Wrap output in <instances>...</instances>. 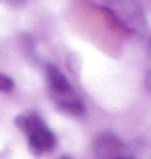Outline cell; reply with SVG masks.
<instances>
[{
	"label": "cell",
	"instance_id": "cell-1",
	"mask_svg": "<svg viewBox=\"0 0 151 159\" xmlns=\"http://www.w3.org/2000/svg\"><path fill=\"white\" fill-rule=\"evenodd\" d=\"M16 127H20L28 136L31 149L34 153H46L55 146V135L47 128L44 120L36 112H28L23 115H18L15 119Z\"/></svg>",
	"mask_w": 151,
	"mask_h": 159
},
{
	"label": "cell",
	"instance_id": "cell-2",
	"mask_svg": "<svg viewBox=\"0 0 151 159\" xmlns=\"http://www.w3.org/2000/svg\"><path fill=\"white\" fill-rule=\"evenodd\" d=\"M122 148V143L117 135L112 132H103L99 133L94 141H93V151L98 159H116L119 157V151Z\"/></svg>",
	"mask_w": 151,
	"mask_h": 159
},
{
	"label": "cell",
	"instance_id": "cell-3",
	"mask_svg": "<svg viewBox=\"0 0 151 159\" xmlns=\"http://www.w3.org/2000/svg\"><path fill=\"white\" fill-rule=\"evenodd\" d=\"M46 71H47V80L50 86V96H62V94L75 93L73 88H71V83L55 65H47Z\"/></svg>",
	"mask_w": 151,
	"mask_h": 159
},
{
	"label": "cell",
	"instance_id": "cell-4",
	"mask_svg": "<svg viewBox=\"0 0 151 159\" xmlns=\"http://www.w3.org/2000/svg\"><path fill=\"white\" fill-rule=\"evenodd\" d=\"M54 102L60 107L62 111L73 115H83L86 112V107L83 101L76 96V93H70V94H62V96H52Z\"/></svg>",
	"mask_w": 151,
	"mask_h": 159
},
{
	"label": "cell",
	"instance_id": "cell-5",
	"mask_svg": "<svg viewBox=\"0 0 151 159\" xmlns=\"http://www.w3.org/2000/svg\"><path fill=\"white\" fill-rule=\"evenodd\" d=\"M13 86H15V83H13V80L10 76L0 73V91L2 93H10L13 89Z\"/></svg>",
	"mask_w": 151,
	"mask_h": 159
},
{
	"label": "cell",
	"instance_id": "cell-6",
	"mask_svg": "<svg viewBox=\"0 0 151 159\" xmlns=\"http://www.w3.org/2000/svg\"><path fill=\"white\" fill-rule=\"evenodd\" d=\"M116 159H130V157H120V156H119V157H116Z\"/></svg>",
	"mask_w": 151,
	"mask_h": 159
},
{
	"label": "cell",
	"instance_id": "cell-7",
	"mask_svg": "<svg viewBox=\"0 0 151 159\" xmlns=\"http://www.w3.org/2000/svg\"><path fill=\"white\" fill-rule=\"evenodd\" d=\"M62 159H70V157H67V156H63V157H62Z\"/></svg>",
	"mask_w": 151,
	"mask_h": 159
}]
</instances>
